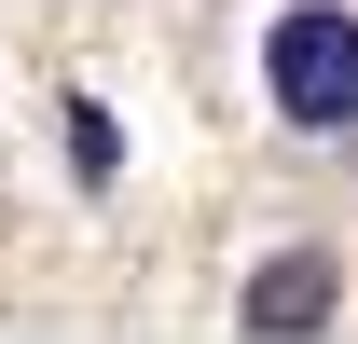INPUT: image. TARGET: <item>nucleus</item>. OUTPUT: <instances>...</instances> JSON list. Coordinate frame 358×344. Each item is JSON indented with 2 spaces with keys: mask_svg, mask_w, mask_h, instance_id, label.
Segmentation results:
<instances>
[{
  "mask_svg": "<svg viewBox=\"0 0 358 344\" xmlns=\"http://www.w3.org/2000/svg\"><path fill=\"white\" fill-rule=\"evenodd\" d=\"M262 110L289 138H358V0H275L262 14Z\"/></svg>",
  "mask_w": 358,
  "mask_h": 344,
  "instance_id": "obj_1",
  "label": "nucleus"
},
{
  "mask_svg": "<svg viewBox=\"0 0 358 344\" xmlns=\"http://www.w3.org/2000/svg\"><path fill=\"white\" fill-rule=\"evenodd\" d=\"M331 303H345V261H331V248H262L248 289H234V331L289 344V331H331Z\"/></svg>",
  "mask_w": 358,
  "mask_h": 344,
  "instance_id": "obj_2",
  "label": "nucleus"
}]
</instances>
